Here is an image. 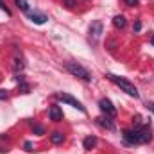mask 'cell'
I'll list each match as a JSON object with an SVG mask.
<instances>
[{"instance_id":"obj_1","label":"cell","mask_w":154,"mask_h":154,"mask_svg":"<svg viewBox=\"0 0 154 154\" xmlns=\"http://www.w3.org/2000/svg\"><path fill=\"white\" fill-rule=\"evenodd\" d=\"M108 79H109L113 84H116L122 91H125L127 95H131V97H134V99H138V97H140V93H138L136 86H134L131 81H127L125 77H118V75H115V74H108Z\"/></svg>"},{"instance_id":"obj_2","label":"cell","mask_w":154,"mask_h":154,"mask_svg":"<svg viewBox=\"0 0 154 154\" xmlns=\"http://www.w3.org/2000/svg\"><path fill=\"white\" fill-rule=\"evenodd\" d=\"M65 68L72 74V75L79 77V79H82V81H86V82H90L93 77H91V74L84 68V66H81L79 63H65Z\"/></svg>"},{"instance_id":"obj_3","label":"cell","mask_w":154,"mask_h":154,"mask_svg":"<svg viewBox=\"0 0 154 154\" xmlns=\"http://www.w3.org/2000/svg\"><path fill=\"white\" fill-rule=\"evenodd\" d=\"M56 97H57L61 102H65V104H68V106H72V108H77V109H79V111H82V113L86 111V108H84L77 99H74L72 95H68V93H57Z\"/></svg>"},{"instance_id":"obj_4","label":"cell","mask_w":154,"mask_h":154,"mask_svg":"<svg viewBox=\"0 0 154 154\" xmlns=\"http://www.w3.org/2000/svg\"><path fill=\"white\" fill-rule=\"evenodd\" d=\"M122 136H124V142L127 145H138L140 143V129H125Z\"/></svg>"},{"instance_id":"obj_5","label":"cell","mask_w":154,"mask_h":154,"mask_svg":"<svg viewBox=\"0 0 154 154\" xmlns=\"http://www.w3.org/2000/svg\"><path fill=\"white\" fill-rule=\"evenodd\" d=\"M102 31H104V25H102V22L100 20H95L91 25H90V39L93 41V43H97L100 36H102Z\"/></svg>"},{"instance_id":"obj_6","label":"cell","mask_w":154,"mask_h":154,"mask_svg":"<svg viewBox=\"0 0 154 154\" xmlns=\"http://www.w3.org/2000/svg\"><path fill=\"white\" fill-rule=\"evenodd\" d=\"M99 108H100V111H102L104 115H108V116H115L116 115L115 106L111 104L109 99H100V100H99Z\"/></svg>"},{"instance_id":"obj_7","label":"cell","mask_w":154,"mask_h":154,"mask_svg":"<svg viewBox=\"0 0 154 154\" xmlns=\"http://www.w3.org/2000/svg\"><path fill=\"white\" fill-rule=\"evenodd\" d=\"M27 16H29V18H31V22H34L36 25H43V23L48 20V16H47V14H43V13H39V11H31V9H29Z\"/></svg>"},{"instance_id":"obj_8","label":"cell","mask_w":154,"mask_h":154,"mask_svg":"<svg viewBox=\"0 0 154 154\" xmlns=\"http://www.w3.org/2000/svg\"><path fill=\"white\" fill-rule=\"evenodd\" d=\"M97 124H99L100 127L108 129V131H115V122L111 120V116H108V115L99 116V118H97Z\"/></svg>"},{"instance_id":"obj_9","label":"cell","mask_w":154,"mask_h":154,"mask_svg":"<svg viewBox=\"0 0 154 154\" xmlns=\"http://www.w3.org/2000/svg\"><path fill=\"white\" fill-rule=\"evenodd\" d=\"M48 116H50V120H54V122H61V120H63V111H61V108H59V106H50Z\"/></svg>"},{"instance_id":"obj_10","label":"cell","mask_w":154,"mask_h":154,"mask_svg":"<svg viewBox=\"0 0 154 154\" xmlns=\"http://www.w3.org/2000/svg\"><path fill=\"white\" fill-rule=\"evenodd\" d=\"M152 140L151 127H140V143H149Z\"/></svg>"},{"instance_id":"obj_11","label":"cell","mask_w":154,"mask_h":154,"mask_svg":"<svg viewBox=\"0 0 154 154\" xmlns=\"http://www.w3.org/2000/svg\"><path fill=\"white\" fill-rule=\"evenodd\" d=\"M50 142H52L54 145H59V143H63V142H65V134H63V133H59V131H54V133L50 134Z\"/></svg>"},{"instance_id":"obj_12","label":"cell","mask_w":154,"mask_h":154,"mask_svg":"<svg viewBox=\"0 0 154 154\" xmlns=\"http://www.w3.org/2000/svg\"><path fill=\"white\" fill-rule=\"evenodd\" d=\"M97 136H88V138H84V142H82V145H84V149L86 151H91L95 145H97Z\"/></svg>"},{"instance_id":"obj_13","label":"cell","mask_w":154,"mask_h":154,"mask_svg":"<svg viewBox=\"0 0 154 154\" xmlns=\"http://www.w3.org/2000/svg\"><path fill=\"white\" fill-rule=\"evenodd\" d=\"M113 25H115L116 29H124L125 25H127V22H125V16H122V14H118L113 18Z\"/></svg>"},{"instance_id":"obj_14","label":"cell","mask_w":154,"mask_h":154,"mask_svg":"<svg viewBox=\"0 0 154 154\" xmlns=\"http://www.w3.org/2000/svg\"><path fill=\"white\" fill-rule=\"evenodd\" d=\"M14 4H16L18 9H22L23 13H29V2H27V0H14Z\"/></svg>"},{"instance_id":"obj_15","label":"cell","mask_w":154,"mask_h":154,"mask_svg":"<svg viewBox=\"0 0 154 154\" xmlns=\"http://www.w3.org/2000/svg\"><path fill=\"white\" fill-rule=\"evenodd\" d=\"M23 66H25L23 59H22V57H20V59L16 57V59H14V70H16V72H18V70H23Z\"/></svg>"},{"instance_id":"obj_16","label":"cell","mask_w":154,"mask_h":154,"mask_svg":"<svg viewBox=\"0 0 154 154\" xmlns=\"http://www.w3.org/2000/svg\"><path fill=\"white\" fill-rule=\"evenodd\" d=\"M23 147H25V151H27V152H32V151H34L32 142H25V143H23Z\"/></svg>"},{"instance_id":"obj_17","label":"cell","mask_w":154,"mask_h":154,"mask_svg":"<svg viewBox=\"0 0 154 154\" xmlns=\"http://www.w3.org/2000/svg\"><path fill=\"white\" fill-rule=\"evenodd\" d=\"M0 9H2V11H5V14H9V16H11V11H9V7L5 5V2H4V0H0Z\"/></svg>"},{"instance_id":"obj_18","label":"cell","mask_w":154,"mask_h":154,"mask_svg":"<svg viewBox=\"0 0 154 154\" xmlns=\"http://www.w3.org/2000/svg\"><path fill=\"white\" fill-rule=\"evenodd\" d=\"M63 4H65L66 7H70V9H72V7H75V5H77V2H75V0H63Z\"/></svg>"},{"instance_id":"obj_19","label":"cell","mask_w":154,"mask_h":154,"mask_svg":"<svg viewBox=\"0 0 154 154\" xmlns=\"http://www.w3.org/2000/svg\"><path fill=\"white\" fill-rule=\"evenodd\" d=\"M20 88H22V91H23V93H29V84H25V82H20Z\"/></svg>"},{"instance_id":"obj_20","label":"cell","mask_w":154,"mask_h":154,"mask_svg":"<svg viewBox=\"0 0 154 154\" xmlns=\"http://www.w3.org/2000/svg\"><path fill=\"white\" fill-rule=\"evenodd\" d=\"M34 133H36V134H43L45 131H43V127H41V125H34Z\"/></svg>"},{"instance_id":"obj_21","label":"cell","mask_w":154,"mask_h":154,"mask_svg":"<svg viewBox=\"0 0 154 154\" xmlns=\"http://www.w3.org/2000/svg\"><path fill=\"white\" fill-rule=\"evenodd\" d=\"M7 99V91L5 90H0V100H5Z\"/></svg>"},{"instance_id":"obj_22","label":"cell","mask_w":154,"mask_h":154,"mask_svg":"<svg viewBox=\"0 0 154 154\" xmlns=\"http://www.w3.org/2000/svg\"><path fill=\"white\" fill-rule=\"evenodd\" d=\"M125 4H127L129 7H133V5H136V4H138V0H125Z\"/></svg>"},{"instance_id":"obj_23","label":"cell","mask_w":154,"mask_h":154,"mask_svg":"<svg viewBox=\"0 0 154 154\" xmlns=\"http://www.w3.org/2000/svg\"><path fill=\"white\" fill-rule=\"evenodd\" d=\"M147 109H149V111H152V113H154V102H147Z\"/></svg>"},{"instance_id":"obj_24","label":"cell","mask_w":154,"mask_h":154,"mask_svg":"<svg viewBox=\"0 0 154 154\" xmlns=\"http://www.w3.org/2000/svg\"><path fill=\"white\" fill-rule=\"evenodd\" d=\"M140 29H142V23H140V22H136V23H134V31H136V32H138V31H140Z\"/></svg>"},{"instance_id":"obj_25","label":"cell","mask_w":154,"mask_h":154,"mask_svg":"<svg viewBox=\"0 0 154 154\" xmlns=\"http://www.w3.org/2000/svg\"><path fill=\"white\" fill-rule=\"evenodd\" d=\"M151 45L154 47V34H152V38H151Z\"/></svg>"}]
</instances>
